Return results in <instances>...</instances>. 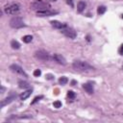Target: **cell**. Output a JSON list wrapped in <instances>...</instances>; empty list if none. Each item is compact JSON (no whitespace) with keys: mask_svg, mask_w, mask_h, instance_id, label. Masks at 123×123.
<instances>
[{"mask_svg":"<svg viewBox=\"0 0 123 123\" xmlns=\"http://www.w3.org/2000/svg\"><path fill=\"white\" fill-rule=\"evenodd\" d=\"M72 66L75 70L80 71V72H88V71H91L94 69L89 64H88L87 62H83V61H74L72 64Z\"/></svg>","mask_w":123,"mask_h":123,"instance_id":"obj_1","label":"cell"},{"mask_svg":"<svg viewBox=\"0 0 123 123\" xmlns=\"http://www.w3.org/2000/svg\"><path fill=\"white\" fill-rule=\"evenodd\" d=\"M31 9L35 11H43V10H49L51 8V5L43 0H37V1L31 3Z\"/></svg>","mask_w":123,"mask_h":123,"instance_id":"obj_2","label":"cell"},{"mask_svg":"<svg viewBox=\"0 0 123 123\" xmlns=\"http://www.w3.org/2000/svg\"><path fill=\"white\" fill-rule=\"evenodd\" d=\"M20 10V6L17 3H13V4H10L5 6L4 8V12L7 14H15L17 13H18Z\"/></svg>","mask_w":123,"mask_h":123,"instance_id":"obj_3","label":"cell"},{"mask_svg":"<svg viewBox=\"0 0 123 123\" xmlns=\"http://www.w3.org/2000/svg\"><path fill=\"white\" fill-rule=\"evenodd\" d=\"M10 26L12 28H15V29H18V28H22L25 26L23 20L21 18H18V17H15V18H13L11 20H10Z\"/></svg>","mask_w":123,"mask_h":123,"instance_id":"obj_4","label":"cell"},{"mask_svg":"<svg viewBox=\"0 0 123 123\" xmlns=\"http://www.w3.org/2000/svg\"><path fill=\"white\" fill-rule=\"evenodd\" d=\"M61 32H62V34H64L66 37H67V38H69L71 40H74L77 37L76 31L74 29H72V28H68L67 26L66 28H64V29H62Z\"/></svg>","mask_w":123,"mask_h":123,"instance_id":"obj_5","label":"cell"},{"mask_svg":"<svg viewBox=\"0 0 123 123\" xmlns=\"http://www.w3.org/2000/svg\"><path fill=\"white\" fill-rule=\"evenodd\" d=\"M35 56L37 59L39 60H41V61H49L50 60V56L49 54L44 51V50H39L35 53Z\"/></svg>","mask_w":123,"mask_h":123,"instance_id":"obj_6","label":"cell"},{"mask_svg":"<svg viewBox=\"0 0 123 123\" xmlns=\"http://www.w3.org/2000/svg\"><path fill=\"white\" fill-rule=\"evenodd\" d=\"M58 12H54V11H50V10H43V11H38L37 12V15L38 17H52L54 14H57Z\"/></svg>","mask_w":123,"mask_h":123,"instance_id":"obj_7","label":"cell"},{"mask_svg":"<svg viewBox=\"0 0 123 123\" xmlns=\"http://www.w3.org/2000/svg\"><path fill=\"white\" fill-rule=\"evenodd\" d=\"M10 69H11L13 72H14V73H18V74H19V75H22V76H24V77H27V74L25 73V71H24L19 66H18V65H12V66H10Z\"/></svg>","mask_w":123,"mask_h":123,"instance_id":"obj_8","label":"cell"},{"mask_svg":"<svg viewBox=\"0 0 123 123\" xmlns=\"http://www.w3.org/2000/svg\"><path fill=\"white\" fill-rule=\"evenodd\" d=\"M53 60H54L55 62H57L58 64L62 65V66H66V59H65L63 56H62V55H60V54H54V55H53Z\"/></svg>","mask_w":123,"mask_h":123,"instance_id":"obj_9","label":"cell"},{"mask_svg":"<svg viewBox=\"0 0 123 123\" xmlns=\"http://www.w3.org/2000/svg\"><path fill=\"white\" fill-rule=\"evenodd\" d=\"M15 98H17V95H11V96H8L7 98H5L4 100H2V101H1V104H0V107H1V108L5 107L6 105H8V104L12 103V102H13Z\"/></svg>","mask_w":123,"mask_h":123,"instance_id":"obj_10","label":"cell"},{"mask_svg":"<svg viewBox=\"0 0 123 123\" xmlns=\"http://www.w3.org/2000/svg\"><path fill=\"white\" fill-rule=\"evenodd\" d=\"M83 88L88 92V94H92V93H93V91H94L93 86H92V84H90V83L84 84V85H83Z\"/></svg>","mask_w":123,"mask_h":123,"instance_id":"obj_11","label":"cell"},{"mask_svg":"<svg viewBox=\"0 0 123 123\" xmlns=\"http://www.w3.org/2000/svg\"><path fill=\"white\" fill-rule=\"evenodd\" d=\"M51 23V25L54 27V28H56V29H64V28H66V25L65 24V23H62V22H60V21H58V20H53V21H51L50 22Z\"/></svg>","mask_w":123,"mask_h":123,"instance_id":"obj_12","label":"cell"},{"mask_svg":"<svg viewBox=\"0 0 123 123\" xmlns=\"http://www.w3.org/2000/svg\"><path fill=\"white\" fill-rule=\"evenodd\" d=\"M86 6H87V4H86L85 1H79L78 4H77V11H78L79 13H82L85 10Z\"/></svg>","mask_w":123,"mask_h":123,"instance_id":"obj_13","label":"cell"},{"mask_svg":"<svg viewBox=\"0 0 123 123\" xmlns=\"http://www.w3.org/2000/svg\"><path fill=\"white\" fill-rule=\"evenodd\" d=\"M31 94H32V90L31 89H28V90H26V91H24V92H22V93L20 94V99L21 100H25V99H27Z\"/></svg>","mask_w":123,"mask_h":123,"instance_id":"obj_14","label":"cell"},{"mask_svg":"<svg viewBox=\"0 0 123 123\" xmlns=\"http://www.w3.org/2000/svg\"><path fill=\"white\" fill-rule=\"evenodd\" d=\"M11 46H12V48L13 49H19L20 48V43L18 41V40H12L11 41Z\"/></svg>","mask_w":123,"mask_h":123,"instance_id":"obj_15","label":"cell"},{"mask_svg":"<svg viewBox=\"0 0 123 123\" xmlns=\"http://www.w3.org/2000/svg\"><path fill=\"white\" fill-rule=\"evenodd\" d=\"M18 87L20 88H30V85L27 83V82H24V81H19L18 82Z\"/></svg>","mask_w":123,"mask_h":123,"instance_id":"obj_16","label":"cell"},{"mask_svg":"<svg viewBox=\"0 0 123 123\" xmlns=\"http://www.w3.org/2000/svg\"><path fill=\"white\" fill-rule=\"evenodd\" d=\"M22 40H23V42H25V43H29V42H31V41L33 40V37L30 36V35H26V36H24V37L22 38Z\"/></svg>","mask_w":123,"mask_h":123,"instance_id":"obj_17","label":"cell"},{"mask_svg":"<svg viewBox=\"0 0 123 123\" xmlns=\"http://www.w3.org/2000/svg\"><path fill=\"white\" fill-rule=\"evenodd\" d=\"M68 82V79L66 78V77H65V76H63V77H61V78L59 79V83H60V85H66V83Z\"/></svg>","mask_w":123,"mask_h":123,"instance_id":"obj_18","label":"cell"},{"mask_svg":"<svg viewBox=\"0 0 123 123\" xmlns=\"http://www.w3.org/2000/svg\"><path fill=\"white\" fill-rule=\"evenodd\" d=\"M106 10H107V8L105 6H99L97 8V13L98 14H103L106 12Z\"/></svg>","mask_w":123,"mask_h":123,"instance_id":"obj_19","label":"cell"},{"mask_svg":"<svg viewBox=\"0 0 123 123\" xmlns=\"http://www.w3.org/2000/svg\"><path fill=\"white\" fill-rule=\"evenodd\" d=\"M75 93H74V92L72 91V90H69L68 92H67V97L69 98V100H73L74 98H75Z\"/></svg>","mask_w":123,"mask_h":123,"instance_id":"obj_20","label":"cell"},{"mask_svg":"<svg viewBox=\"0 0 123 123\" xmlns=\"http://www.w3.org/2000/svg\"><path fill=\"white\" fill-rule=\"evenodd\" d=\"M53 106H54V108H56V109H59V108H61L62 107V102L61 101H55L54 103H53Z\"/></svg>","mask_w":123,"mask_h":123,"instance_id":"obj_21","label":"cell"},{"mask_svg":"<svg viewBox=\"0 0 123 123\" xmlns=\"http://www.w3.org/2000/svg\"><path fill=\"white\" fill-rule=\"evenodd\" d=\"M42 98H43V96H42V95H40V96H37V97H36V98H35V99H34V100L32 101V103H31V104L33 105V104L37 103L38 101H40V99H42Z\"/></svg>","mask_w":123,"mask_h":123,"instance_id":"obj_22","label":"cell"},{"mask_svg":"<svg viewBox=\"0 0 123 123\" xmlns=\"http://www.w3.org/2000/svg\"><path fill=\"white\" fill-rule=\"evenodd\" d=\"M67 5H69L71 8H74V0H66Z\"/></svg>","mask_w":123,"mask_h":123,"instance_id":"obj_23","label":"cell"},{"mask_svg":"<svg viewBox=\"0 0 123 123\" xmlns=\"http://www.w3.org/2000/svg\"><path fill=\"white\" fill-rule=\"evenodd\" d=\"M40 74H41L40 69H36V70L34 71V76H35V77H39V76H40Z\"/></svg>","mask_w":123,"mask_h":123,"instance_id":"obj_24","label":"cell"},{"mask_svg":"<svg viewBox=\"0 0 123 123\" xmlns=\"http://www.w3.org/2000/svg\"><path fill=\"white\" fill-rule=\"evenodd\" d=\"M45 77H46V79H47V80H52V79L54 78V76H53L52 74H47Z\"/></svg>","mask_w":123,"mask_h":123,"instance_id":"obj_25","label":"cell"},{"mask_svg":"<svg viewBox=\"0 0 123 123\" xmlns=\"http://www.w3.org/2000/svg\"><path fill=\"white\" fill-rule=\"evenodd\" d=\"M118 52H119V54H120V55H123V44H121V45H120V48H119Z\"/></svg>","mask_w":123,"mask_h":123,"instance_id":"obj_26","label":"cell"},{"mask_svg":"<svg viewBox=\"0 0 123 123\" xmlns=\"http://www.w3.org/2000/svg\"><path fill=\"white\" fill-rule=\"evenodd\" d=\"M4 90H5L4 87H1V93H3V92H4Z\"/></svg>","mask_w":123,"mask_h":123,"instance_id":"obj_27","label":"cell"},{"mask_svg":"<svg viewBox=\"0 0 123 123\" xmlns=\"http://www.w3.org/2000/svg\"><path fill=\"white\" fill-rule=\"evenodd\" d=\"M71 84H72V86H74V85L76 84V81H72V82H71Z\"/></svg>","mask_w":123,"mask_h":123,"instance_id":"obj_28","label":"cell"},{"mask_svg":"<svg viewBox=\"0 0 123 123\" xmlns=\"http://www.w3.org/2000/svg\"><path fill=\"white\" fill-rule=\"evenodd\" d=\"M50 1H57V0H50Z\"/></svg>","mask_w":123,"mask_h":123,"instance_id":"obj_29","label":"cell"},{"mask_svg":"<svg viewBox=\"0 0 123 123\" xmlns=\"http://www.w3.org/2000/svg\"><path fill=\"white\" fill-rule=\"evenodd\" d=\"M122 69H123V66H122Z\"/></svg>","mask_w":123,"mask_h":123,"instance_id":"obj_30","label":"cell"}]
</instances>
